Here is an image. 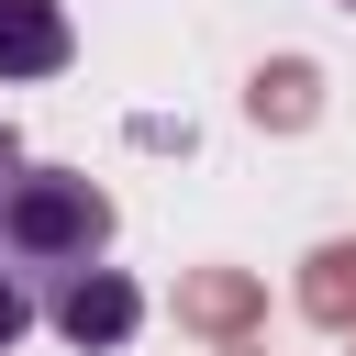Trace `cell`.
Returning a JSON list of instances; mask_svg holds the SVG:
<instances>
[{
    "label": "cell",
    "instance_id": "1",
    "mask_svg": "<svg viewBox=\"0 0 356 356\" xmlns=\"http://www.w3.org/2000/svg\"><path fill=\"white\" fill-rule=\"evenodd\" d=\"M111 256V189L78 178V167H11L0 178V267L22 278H78Z\"/></svg>",
    "mask_w": 356,
    "mask_h": 356
},
{
    "label": "cell",
    "instance_id": "2",
    "mask_svg": "<svg viewBox=\"0 0 356 356\" xmlns=\"http://www.w3.org/2000/svg\"><path fill=\"white\" fill-rule=\"evenodd\" d=\"M44 323H56L78 356H111V345H134V334H145V289H134L122 267H78V278H56Z\"/></svg>",
    "mask_w": 356,
    "mask_h": 356
},
{
    "label": "cell",
    "instance_id": "3",
    "mask_svg": "<svg viewBox=\"0 0 356 356\" xmlns=\"http://www.w3.org/2000/svg\"><path fill=\"white\" fill-rule=\"evenodd\" d=\"M67 56H78L67 0H0V89H11V78H56Z\"/></svg>",
    "mask_w": 356,
    "mask_h": 356
},
{
    "label": "cell",
    "instance_id": "4",
    "mask_svg": "<svg viewBox=\"0 0 356 356\" xmlns=\"http://www.w3.org/2000/svg\"><path fill=\"white\" fill-rule=\"evenodd\" d=\"M22 334H33V278H22V267H0V356H11Z\"/></svg>",
    "mask_w": 356,
    "mask_h": 356
},
{
    "label": "cell",
    "instance_id": "5",
    "mask_svg": "<svg viewBox=\"0 0 356 356\" xmlns=\"http://www.w3.org/2000/svg\"><path fill=\"white\" fill-rule=\"evenodd\" d=\"M11 167H22V145H11V122H0V178H11Z\"/></svg>",
    "mask_w": 356,
    "mask_h": 356
},
{
    "label": "cell",
    "instance_id": "6",
    "mask_svg": "<svg viewBox=\"0 0 356 356\" xmlns=\"http://www.w3.org/2000/svg\"><path fill=\"white\" fill-rule=\"evenodd\" d=\"M345 11H356V0H345Z\"/></svg>",
    "mask_w": 356,
    "mask_h": 356
}]
</instances>
